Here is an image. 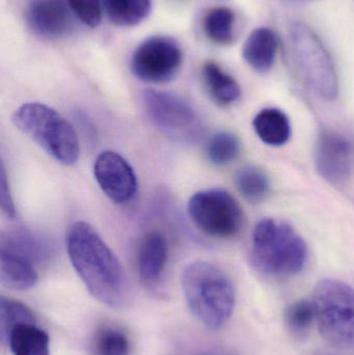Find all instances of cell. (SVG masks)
<instances>
[{
    "label": "cell",
    "mask_w": 354,
    "mask_h": 355,
    "mask_svg": "<svg viewBox=\"0 0 354 355\" xmlns=\"http://www.w3.org/2000/svg\"><path fill=\"white\" fill-rule=\"evenodd\" d=\"M69 258L87 291L98 302L120 308L128 295L120 260L97 231L85 221L73 223L67 234Z\"/></svg>",
    "instance_id": "obj_1"
},
{
    "label": "cell",
    "mask_w": 354,
    "mask_h": 355,
    "mask_svg": "<svg viewBox=\"0 0 354 355\" xmlns=\"http://www.w3.org/2000/svg\"><path fill=\"white\" fill-rule=\"evenodd\" d=\"M183 294L191 314L207 329L218 331L228 323L235 308V289L230 277L215 265L191 263L181 277Z\"/></svg>",
    "instance_id": "obj_2"
},
{
    "label": "cell",
    "mask_w": 354,
    "mask_h": 355,
    "mask_svg": "<svg viewBox=\"0 0 354 355\" xmlns=\"http://www.w3.org/2000/svg\"><path fill=\"white\" fill-rule=\"evenodd\" d=\"M308 259L305 240L290 225L265 218L256 225L251 262L264 275L289 277L301 272Z\"/></svg>",
    "instance_id": "obj_3"
},
{
    "label": "cell",
    "mask_w": 354,
    "mask_h": 355,
    "mask_svg": "<svg viewBox=\"0 0 354 355\" xmlns=\"http://www.w3.org/2000/svg\"><path fill=\"white\" fill-rule=\"evenodd\" d=\"M15 126L48 155L64 166L80 157V143L74 127L60 112L39 102H28L12 114Z\"/></svg>",
    "instance_id": "obj_4"
},
{
    "label": "cell",
    "mask_w": 354,
    "mask_h": 355,
    "mask_svg": "<svg viewBox=\"0 0 354 355\" xmlns=\"http://www.w3.org/2000/svg\"><path fill=\"white\" fill-rule=\"evenodd\" d=\"M291 62L297 77L315 95L326 101L338 97L336 67L317 33L303 22L289 29Z\"/></svg>",
    "instance_id": "obj_5"
},
{
    "label": "cell",
    "mask_w": 354,
    "mask_h": 355,
    "mask_svg": "<svg viewBox=\"0 0 354 355\" xmlns=\"http://www.w3.org/2000/svg\"><path fill=\"white\" fill-rule=\"evenodd\" d=\"M313 306L318 329L330 345L354 349V289L337 279L316 286Z\"/></svg>",
    "instance_id": "obj_6"
},
{
    "label": "cell",
    "mask_w": 354,
    "mask_h": 355,
    "mask_svg": "<svg viewBox=\"0 0 354 355\" xmlns=\"http://www.w3.org/2000/svg\"><path fill=\"white\" fill-rule=\"evenodd\" d=\"M143 101L148 118L164 137L182 145H195L203 139V120L193 106L180 96L147 89Z\"/></svg>",
    "instance_id": "obj_7"
},
{
    "label": "cell",
    "mask_w": 354,
    "mask_h": 355,
    "mask_svg": "<svg viewBox=\"0 0 354 355\" xmlns=\"http://www.w3.org/2000/svg\"><path fill=\"white\" fill-rule=\"evenodd\" d=\"M187 211L193 223L211 237H234L242 229L241 207L230 192L220 188L195 192Z\"/></svg>",
    "instance_id": "obj_8"
},
{
    "label": "cell",
    "mask_w": 354,
    "mask_h": 355,
    "mask_svg": "<svg viewBox=\"0 0 354 355\" xmlns=\"http://www.w3.org/2000/svg\"><path fill=\"white\" fill-rule=\"evenodd\" d=\"M182 62V49L174 37L153 35L134 50L130 68L133 75L141 80L164 83L178 74Z\"/></svg>",
    "instance_id": "obj_9"
},
{
    "label": "cell",
    "mask_w": 354,
    "mask_h": 355,
    "mask_svg": "<svg viewBox=\"0 0 354 355\" xmlns=\"http://www.w3.org/2000/svg\"><path fill=\"white\" fill-rule=\"evenodd\" d=\"M94 176L102 191L114 204H127L136 194V174L131 164L116 152L99 154L94 164Z\"/></svg>",
    "instance_id": "obj_10"
},
{
    "label": "cell",
    "mask_w": 354,
    "mask_h": 355,
    "mask_svg": "<svg viewBox=\"0 0 354 355\" xmlns=\"http://www.w3.org/2000/svg\"><path fill=\"white\" fill-rule=\"evenodd\" d=\"M351 141L334 131H324L316 147V166L320 175L330 183H344L353 168Z\"/></svg>",
    "instance_id": "obj_11"
},
{
    "label": "cell",
    "mask_w": 354,
    "mask_h": 355,
    "mask_svg": "<svg viewBox=\"0 0 354 355\" xmlns=\"http://www.w3.org/2000/svg\"><path fill=\"white\" fill-rule=\"evenodd\" d=\"M67 6V0H30L26 8L27 23L41 37L60 39L73 28Z\"/></svg>",
    "instance_id": "obj_12"
},
{
    "label": "cell",
    "mask_w": 354,
    "mask_h": 355,
    "mask_svg": "<svg viewBox=\"0 0 354 355\" xmlns=\"http://www.w3.org/2000/svg\"><path fill=\"white\" fill-rule=\"evenodd\" d=\"M168 258V240L160 232L145 235L137 254L139 277L147 285H154L163 275Z\"/></svg>",
    "instance_id": "obj_13"
},
{
    "label": "cell",
    "mask_w": 354,
    "mask_h": 355,
    "mask_svg": "<svg viewBox=\"0 0 354 355\" xmlns=\"http://www.w3.org/2000/svg\"><path fill=\"white\" fill-rule=\"evenodd\" d=\"M278 50L276 33L267 27L251 31L243 44L242 58L256 72L267 73L276 62Z\"/></svg>",
    "instance_id": "obj_14"
},
{
    "label": "cell",
    "mask_w": 354,
    "mask_h": 355,
    "mask_svg": "<svg viewBox=\"0 0 354 355\" xmlns=\"http://www.w3.org/2000/svg\"><path fill=\"white\" fill-rule=\"evenodd\" d=\"M35 263L16 252L0 248V281L12 291H27L37 285Z\"/></svg>",
    "instance_id": "obj_15"
},
{
    "label": "cell",
    "mask_w": 354,
    "mask_h": 355,
    "mask_svg": "<svg viewBox=\"0 0 354 355\" xmlns=\"http://www.w3.org/2000/svg\"><path fill=\"white\" fill-rule=\"evenodd\" d=\"M12 355H50L48 334L35 322L19 323L4 340Z\"/></svg>",
    "instance_id": "obj_16"
},
{
    "label": "cell",
    "mask_w": 354,
    "mask_h": 355,
    "mask_svg": "<svg viewBox=\"0 0 354 355\" xmlns=\"http://www.w3.org/2000/svg\"><path fill=\"white\" fill-rule=\"evenodd\" d=\"M202 78L208 95L218 105H232L240 98L238 83L216 62H207L204 64Z\"/></svg>",
    "instance_id": "obj_17"
},
{
    "label": "cell",
    "mask_w": 354,
    "mask_h": 355,
    "mask_svg": "<svg viewBox=\"0 0 354 355\" xmlns=\"http://www.w3.org/2000/svg\"><path fill=\"white\" fill-rule=\"evenodd\" d=\"M254 129L262 141L274 147L285 145L290 139L288 116L276 108H265L254 119Z\"/></svg>",
    "instance_id": "obj_18"
},
{
    "label": "cell",
    "mask_w": 354,
    "mask_h": 355,
    "mask_svg": "<svg viewBox=\"0 0 354 355\" xmlns=\"http://www.w3.org/2000/svg\"><path fill=\"white\" fill-rule=\"evenodd\" d=\"M1 248L16 252L33 263L39 262L51 254L48 242L24 229H16L2 236Z\"/></svg>",
    "instance_id": "obj_19"
},
{
    "label": "cell",
    "mask_w": 354,
    "mask_h": 355,
    "mask_svg": "<svg viewBox=\"0 0 354 355\" xmlns=\"http://www.w3.org/2000/svg\"><path fill=\"white\" fill-rule=\"evenodd\" d=\"M89 352L91 355H131L132 346L122 329L116 325L104 324L94 333Z\"/></svg>",
    "instance_id": "obj_20"
},
{
    "label": "cell",
    "mask_w": 354,
    "mask_h": 355,
    "mask_svg": "<svg viewBox=\"0 0 354 355\" xmlns=\"http://www.w3.org/2000/svg\"><path fill=\"white\" fill-rule=\"evenodd\" d=\"M105 8L114 25L136 26L151 12L152 0H105Z\"/></svg>",
    "instance_id": "obj_21"
},
{
    "label": "cell",
    "mask_w": 354,
    "mask_h": 355,
    "mask_svg": "<svg viewBox=\"0 0 354 355\" xmlns=\"http://www.w3.org/2000/svg\"><path fill=\"white\" fill-rule=\"evenodd\" d=\"M235 21L236 16L231 8L226 6L211 8L204 17V33L214 44L230 45L234 41Z\"/></svg>",
    "instance_id": "obj_22"
},
{
    "label": "cell",
    "mask_w": 354,
    "mask_h": 355,
    "mask_svg": "<svg viewBox=\"0 0 354 355\" xmlns=\"http://www.w3.org/2000/svg\"><path fill=\"white\" fill-rule=\"evenodd\" d=\"M235 184L243 198L251 202H260L268 196L269 179L261 168L245 166L235 175Z\"/></svg>",
    "instance_id": "obj_23"
},
{
    "label": "cell",
    "mask_w": 354,
    "mask_h": 355,
    "mask_svg": "<svg viewBox=\"0 0 354 355\" xmlns=\"http://www.w3.org/2000/svg\"><path fill=\"white\" fill-rule=\"evenodd\" d=\"M240 152V141L230 132H220L211 137L206 147L208 159L214 166H228Z\"/></svg>",
    "instance_id": "obj_24"
},
{
    "label": "cell",
    "mask_w": 354,
    "mask_h": 355,
    "mask_svg": "<svg viewBox=\"0 0 354 355\" xmlns=\"http://www.w3.org/2000/svg\"><path fill=\"white\" fill-rule=\"evenodd\" d=\"M23 322H35V315L30 309L21 302L2 296L0 300V335L2 342L12 327Z\"/></svg>",
    "instance_id": "obj_25"
},
{
    "label": "cell",
    "mask_w": 354,
    "mask_h": 355,
    "mask_svg": "<svg viewBox=\"0 0 354 355\" xmlns=\"http://www.w3.org/2000/svg\"><path fill=\"white\" fill-rule=\"evenodd\" d=\"M315 319L313 302L301 300L291 304L285 313V321L293 331H305Z\"/></svg>",
    "instance_id": "obj_26"
},
{
    "label": "cell",
    "mask_w": 354,
    "mask_h": 355,
    "mask_svg": "<svg viewBox=\"0 0 354 355\" xmlns=\"http://www.w3.org/2000/svg\"><path fill=\"white\" fill-rule=\"evenodd\" d=\"M73 14L91 28L101 24L102 10L100 0H67Z\"/></svg>",
    "instance_id": "obj_27"
},
{
    "label": "cell",
    "mask_w": 354,
    "mask_h": 355,
    "mask_svg": "<svg viewBox=\"0 0 354 355\" xmlns=\"http://www.w3.org/2000/svg\"><path fill=\"white\" fill-rule=\"evenodd\" d=\"M0 204H1V210L4 216L10 219H14L16 217V207L12 200L3 162H1V170H0Z\"/></svg>",
    "instance_id": "obj_28"
}]
</instances>
